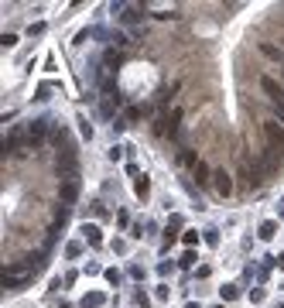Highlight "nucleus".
I'll return each mask as SVG.
<instances>
[{"instance_id": "obj_1", "label": "nucleus", "mask_w": 284, "mask_h": 308, "mask_svg": "<svg viewBox=\"0 0 284 308\" xmlns=\"http://www.w3.org/2000/svg\"><path fill=\"white\" fill-rule=\"evenodd\" d=\"M260 130H264V141H267V148H271L274 154H284V130H281V123L267 120Z\"/></svg>"}, {"instance_id": "obj_2", "label": "nucleus", "mask_w": 284, "mask_h": 308, "mask_svg": "<svg viewBox=\"0 0 284 308\" xmlns=\"http://www.w3.org/2000/svg\"><path fill=\"white\" fill-rule=\"evenodd\" d=\"M28 274H31V267H28V264L7 267V271H3V284H7V288H17L21 281H28Z\"/></svg>"}, {"instance_id": "obj_3", "label": "nucleus", "mask_w": 284, "mask_h": 308, "mask_svg": "<svg viewBox=\"0 0 284 308\" xmlns=\"http://www.w3.org/2000/svg\"><path fill=\"white\" fill-rule=\"evenodd\" d=\"M213 185H216V192H219L222 199H229V192H233V182H229V171H213Z\"/></svg>"}, {"instance_id": "obj_4", "label": "nucleus", "mask_w": 284, "mask_h": 308, "mask_svg": "<svg viewBox=\"0 0 284 308\" xmlns=\"http://www.w3.org/2000/svg\"><path fill=\"white\" fill-rule=\"evenodd\" d=\"M260 89L267 92V99H271V103H278V99H284V89H281V86H278V82H274L271 76H260Z\"/></svg>"}, {"instance_id": "obj_5", "label": "nucleus", "mask_w": 284, "mask_h": 308, "mask_svg": "<svg viewBox=\"0 0 284 308\" xmlns=\"http://www.w3.org/2000/svg\"><path fill=\"white\" fill-rule=\"evenodd\" d=\"M45 120H38V123H31V130H28V144H41V137H45Z\"/></svg>"}, {"instance_id": "obj_6", "label": "nucleus", "mask_w": 284, "mask_h": 308, "mask_svg": "<svg viewBox=\"0 0 284 308\" xmlns=\"http://www.w3.org/2000/svg\"><path fill=\"white\" fill-rule=\"evenodd\" d=\"M240 178H243V185H247V188H253V185H257V175L250 171V161H247V157H243V164H240Z\"/></svg>"}, {"instance_id": "obj_7", "label": "nucleus", "mask_w": 284, "mask_h": 308, "mask_svg": "<svg viewBox=\"0 0 284 308\" xmlns=\"http://www.w3.org/2000/svg\"><path fill=\"white\" fill-rule=\"evenodd\" d=\"M21 144H24V137H21V130H10V134H7V141H3V148H7V151H17Z\"/></svg>"}, {"instance_id": "obj_8", "label": "nucleus", "mask_w": 284, "mask_h": 308, "mask_svg": "<svg viewBox=\"0 0 284 308\" xmlns=\"http://www.w3.org/2000/svg\"><path fill=\"white\" fill-rule=\"evenodd\" d=\"M209 182H213V175H209V168L199 161V164H195V185H209Z\"/></svg>"}, {"instance_id": "obj_9", "label": "nucleus", "mask_w": 284, "mask_h": 308, "mask_svg": "<svg viewBox=\"0 0 284 308\" xmlns=\"http://www.w3.org/2000/svg\"><path fill=\"white\" fill-rule=\"evenodd\" d=\"M260 52H264L267 59H284V55L278 52V48H274V45H260Z\"/></svg>"}, {"instance_id": "obj_10", "label": "nucleus", "mask_w": 284, "mask_h": 308, "mask_svg": "<svg viewBox=\"0 0 284 308\" xmlns=\"http://www.w3.org/2000/svg\"><path fill=\"white\" fill-rule=\"evenodd\" d=\"M271 236H274V223H264L260 226V240H271Z\"/></svg>"}, {"instance_id": "obj_11", "label": "nucleus", "mask_w": 284, "mask_h": 308, "mask_svg": "<svg viewBox=\"0 0 284 308\" xmlns=\"http://www.w3.org/2000/svg\"><path fill=\"white\" fill-rule=\"evenodd\" d=\"M82 233H86V240H93V243H99V233H96V226H86Z\"/></svg>"}, {"instance_id": "obj_12", "label": "nucleus", "mask_w": 284, "mask_h": 308, "mask_svg": "<svg viewBox=\"0 0 284 308\" xmlns=\"http://www.w3.org/2000/svg\"><path fill=\"white\" fill-rule=\"evenodd\" d=\"M99 302H103V295H89V298H86L82 305H86V308H93V305H99Z\"/></svg>"}, {"instance_id": "obj_13", "label": "nucleus", "mask_w": 284, "mask_h": 308, "mask_svg": "<svg viewBox=\"0 0 284 308\" xmlns=\"http://www.w3.org/2000/svg\"><path fill=\"white\" fill-rule=\"evenodd\" d=\"M182 164H199V161H195V151H185V154H182Z\"/></svg>"}]
</instances>
